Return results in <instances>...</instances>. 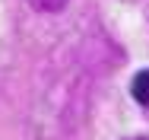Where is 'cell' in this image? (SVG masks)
<instances>
[{
    "label": "cell",
    "mask_w": 149,
    "mask_h": 140,
    "mask_svg": "<svg viewBox=\"0 0 149 140\" xmlns=\"http://www.w3.org/2000/svg\"><path fill=\"white\" fill-rule=\"evenodd\" d=\"M35 3H38V6H45V10H51V6H48V0H35ZM57 3H63V0H57Z\"/></svg>",
    "instance_id": "2"
},
{
    "label": "cell",
    "mask_w": 149,
    "mask_h": 140,
    "mask_svg": "<svg viewBox=\"0 0 149 140\" xmlns=\"http://www.w3.org/2000/svg\"><path fill=\"white\" fill-rule=\"evenodd\" d=\"M130 92H133L136 105L149 108V67H146V70H140V73L133 77V83H130Z\"/></svg>",
    "instance_id": "1"
}]
</instances>
